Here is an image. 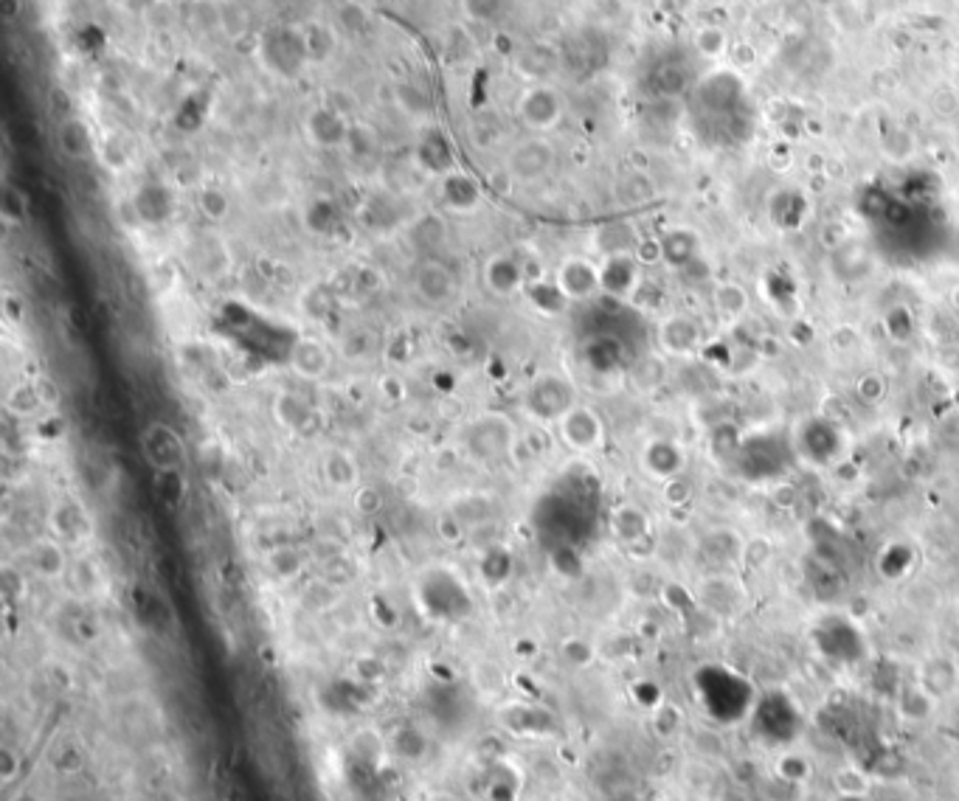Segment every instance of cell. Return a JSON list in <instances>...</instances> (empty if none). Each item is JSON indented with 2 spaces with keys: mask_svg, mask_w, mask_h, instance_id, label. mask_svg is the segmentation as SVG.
<instances>
[{
  "mask_svg": "<svg viewBox=\"0 0 959 801\" xmlns=\"http://www.w3.org/2000/svg\"><path fill=\"white\" fill-rule=\"evenodd\" d=\"M687 116L695 138L712 149L743 147L757 124L749 88L732 71L698 76L687 93Z\"/></svg>",
  "mask_w": 959,
  "mask_h": 801,
  "instance_id": "obj_1",
  "label": "cell"
},
{
  "mask_svg": "<svg viewBox=\"0 0 959 801\" xmlns=\"http://www.w3.org/2000/svg\"><path fill=\"white\" fill-rule=\"evenodd\" d=\"M580 402L577 386L563 371H538L521 394V411L532 425L555 428L563 416Z\"/></svg>",
  "mask_w": 959,
  "mask_h": 801,
  "instance_id": "obj_2",
  "label": "cell"
},
{
  "mask_svg": "<svg viewBox=\"0 0 959 801\" xmlns=\"http://www.w3.org/2000/svg\"><path fill=\"white\" fill-rule=\"evenodd\" d=\"M794 456V442L774 436V433H754L749 439L737 442L729 459L740 475H746L751 481H768V478L785 473Z\"/></svg>",
  "mask_w": 959,
  "mask_h": 801,
  "instance_id": "obj_3",
  "label": "cell"
},
{
  "mask_svg": "<svg viewBox=\"0 0 959 801\" xmlns=\"http://www.w3.org/2000/svg\"><path fill=\"white\" fill-rule=\"evenodd\" d=\"M698 689L706 709L718 720H737L754 709V692L746 678H740L735 669L706 667L698 675Z\"/></svg>",
  "mask_w": 959,
  "mask_h": 801,
  "instance_id": "obj_4",
  "label": "cell"
},
{
  "mask_svg": "<svg viewBox=\"0 0 959 801\" xmlns=\"http://www.w3.org/2000/svg\"><path fill=\"white\" fill-rule=\"evenodd\" d=\"M518 447V428L501 411H484L470 419L465 431V450L476 461H501Z\"/></svg>",
  "mask_w": 959,
  "mask_h": 801,
  "instance_id": "obj_5",
  "label": "cell"
},
{
  "mask_svg": "<svg viewBox=\"0 0 959 801\" xmlns=\"http://www.w3.org/2000/svg\"><path fill=\"white\" fill-rule=\"evenodd\" d=\"M794 450L799 459L816 467H827L844 459L847 453V433L839 422L827 416H810L794 431Z\"/></svg>",
  "mask_w": 959,
  "mask_h": 801,
  "instance_id": "obj_6",
  "label": "cell"
},
{
  "mask_svg": "<svg viewBox=\"0 0 959 801\" xmlns=\"http://www.w3.org/2000/svg\"><path fill=\"white\" fill-rule=\"evenodd\" d=\"M138 453L155 475L189 470V445L169 422H150L138 436Z\"/></svg>",
  "mask_w": 959,
  "mask_h": 801,
  "instance_id": "obj_7",
  "label": "cell"
},
{
  "mask_svg": "<svg viewBox=\"0 0 959 801\" xmlns=\"http://www.w3.org/2000/svg\"><path fill=\"white\" fill-rule=\"evenodd\" d=\"M555 436L560 445L566 447L574 456H594L600 453L605 442H608V425L597 408L577 402L569 414L557 422Z\"/></svg>",
  "mask_w": 959,
  "mask_h": 801,
  "instance_id": "obj_8",
  "label": "cell"
},
{
  "mask_svg": "<svg viewBox=\"0 0 959 801\" xmlns=\"http://www.w3.org/2000/svg\"><path fill=\"white\" fill-rule=\"evenodd\" d=\"M555 166V147L543 138V135H526L518 144H512L507 149V158H504V172L512 183H521V186H532L543 180Z\"/></svg>",
  "mask_w": 959,
  "mask_h": 801,
  "instance_id": "obj_9",
  "label": "cell"
},
{
  "mask_svg": "<svg viewBox=\"0 0 959 801\" xmlns=\"http://www.w3.org/2000/svg\"><path fill=\"white\" fill-rule=\"evenodd\" d=\"M515 116L521 119L529 133H552L566 116V102L552 85H529L515 102Z\"/></svg>",
  "mask_w": 959,
  "mask_h": 801,
  "instance_id": "obj_10",
  "label": "cell"
},
{
  "mask_svg": "<svg viewBox=\"0 0 959 801\" xmlns=\"http://www.w3.org/2000/svg\"><path fill=\"white\" fill-rule=\"evenodd\" d=\"M411 287H414V296L431 310H445L459 296L456 273L436 256H425V259L417 262L414 276H411Z\"/></svg>",
  "mask_w": 959,
  "mask_h": 801,
  "instance_id": "obj_11",
  "label": "cell"
},
{
  "mask_svg": "<svg viewBox=\"0 0 959 801\" xmlns=\"http://www.w3.org/2000/svg\"><path fill=\"white\" fill-rule=\"evenodd\" d=\"M552 282L569 304H588L602 293L600 265L585 256H566L555 267Z\"/></svg>",
  "mask_w": 959,
  "mask_h": 801,
  "instance_id": "obj_12",
  "label": "cell"
},
{
  "mask_svg": "<svg viewBox=\"0 0 959 801\" xmlns=\"http://www.w3.org/2000/svg\"><path fill=\"white\" fill-rule=\"evenodd\" d=\"M481 282L493 298L524 296L526 287H529L526 259L512 251L493 253L481 267Z\"/></svg>",
  "mask_w": 959,
  "mask_h": 801,
  "instance_id": "obj_13",
  "label": "cell"
},
{
  "mask_svg": "<svg viewBox=\"0 0 959 801\" xmlns=\"http://www.w3.org/2000/svg\"><path fill=\"white\" fill-rule=\"evenodd\" d=\"M48 534H54L65 546H79L93 534V518L88 506L74 495H62L48 509Z\"/></svg>",
  "mask_w": 959,
  "mask_h": 801,
  "instance_id": "obj_14",
  "label": "cell"
},
{
  "mask_svg": "<svg viewBox=\"0 0 959 801\" xmlns=\"http://www.w3.org/2000/svg\"><path fill=\"white\" fill-rule=\"evenodd\" d=\"M335 355L327 343L315 335H299L287 352V369L304 383H321L332 371Z\"/></svg>",
  "mask_w": 959,
  "mask_h": 801,
  "instance_id": "obj_15",
  "label": "cell"
},
{
  "mask_svg": "<svg viewBox=\"0 0 959 801\" xmlns=\"http://www.w3.org/2000/svg\"><path fill=\"white\" fill-rule=\"evenodd\" d=\"M704 341L701 327L692 315L675 312L661 318L656 327V346L664 357H687L698 352V346Z\"/></svg>",
  "mask_w": 959,
  "mask_h": 801,
  "instance_id": "obj_16",
  "label": "cell"
},
{
  "mask_svg": "<svg viewBox=\"0 0 959 801\" xmlns=\"http://www.w3.org/2000/svg\"><path fill=\"white\" fill-rule=\"evenodd\" d=\"M352 133V121L341 110H335L330 104H318L307 113L304 119V135L307 141L318 149H338L346 147Z\"/></svg>",
  "mask_w": 959,
  "mask_h": 801,
  "instance_id": "obj_17",
  "label": "cell"
},
{
  "mask_svg": "<svg viewBox=\"0 0 959 801\" xmlns=\"http://www.w3.org/2000/svg\"><path fill=\"white\" fill-rule=\"evenodd\" d=\"M436 189H439V203L448 214L467 217V214H476L484 203L481 183L473 175H467L465 169H453L448 175H442Z\"/></svg>",
  "mask_w": 959,
  "mask_h": 801,
  "instance_id": "obj_18",
  "label": "cell"
},
{
  "mask_svg": "<svg viewBox=\"0 0 959 801\" xmlns=\"http://www.w3.org/2000/svg\"><path fill=\"white\" fill-rule=\"evenodd\" d=\"M602 293L614 301H630L642 287V265L633 253L605 256L600 262Z\"/></svg>",
  "mask_w": 959,
  "mask_h": 801,
  "instance_id": "obj_19",
  "label": "cell"
},
{
  "mask_svg": "<svg viewBox=\"0 0 959 801\" xmlns=\"http://www.w3.org/2000/svg\"><path fill=\"white\" fill-rule=\"evenodd\" d=\"M639 464H642V470H645L650 478H656V481H673L678 475L684 473V467H687V453H684V447L673 442V439H667V436H656V439H650L645 447H642V453H639Z\"/></svg>",
  "mask_w": 959,
  "mask_h": 801,
  "instance_id": "obj_20",
  "label": "cell"
},
{
  "mask_svg": "<svg viewBox=\"0 0 959 801\" xmlns=\"http://www.w3.org/2000/svg\"><path fill=\"white\" fill-rule=\"evenodd\" d=\"M270 416L282 431L304 433L313 428L315 405L299 391L282 388V391H276V397L270 402Z\"/></svg>",
  "mask_w": 959,
  "mask_h": 801,
  "instance_id": "obj_21",
  "label": "cell"
},
{
  "mask_svg": "<svg viewBox=\"0 0 959 801\" xmlns=\"http://www.w3.org/2000/svg\"><path fill=\"white\" fill-rule=\"evenodd\" d=\"M754 723L757 728L763 731L765 737H771V740H777V723L782 728V737L785 742L791 740L796 734V726H799V712H796V706L791 700L785 698V695H768L763 698L754 709Z\"/></svg>",
  "mask_w": 959,
  "mask_h": 801,
  "instance_id": "obj_22",
  "label": "cell"
},
{
  "mask_svg": "<svg viewBox=\"0 0 959 801\" xmlns=\"http://www.w3.org/2000/svg\"><path fill=\"white\" fill-rule=\"evenodd\" d=\"M321 481L335 492H355L360 487V464L346 447H330L318 461Z\"/></svg>",
  "mask_w": 959,
  "mask_h": 801,
  "instance_id": "obj_23",
  "label": "cell"
},
{
  "mask_svg": "<svg viewBox=\"0 0 959 801\" xmlns=\"http://www.w3.org/2000/svg\"><path fill=\"white\" fill-rule=\"evenodd\" d=\"M414 158H417L420 169H425V172L434 175V178H442V175H448L453 169H459L456 158H453V147H450L448 135L442 133L439 127L422 130L417 149H414Z\"/></svg>",
  "mask_w": 959,
  "mask_h": 801,
  "instance_id": "obj_24",
  "label": "cell"
},
{
  "mask_svg": "<svg viewBox=\"0 0 959 801\" xmlns=\"http://www.w3.org/2000/svg\"><path fill=\"white\" fill-rule=\"evenodd\" d=\"M405 239L417 253L434 256L445 242H448V220L439 211H422L414 220L405 223Z\"/></svg>",
  "mask_w": 959,
  "mask_h": 801,
  "instance_id": "obj_25",
  "label": "cell"
},
{
  "mask_svg": "<svg viewBox=\"0 0 959 801\" xmlns=\"http://www.w3.org/2000/svg\"><path fill=\"white\" fill-rule=\"evenodd\" d=\"M29 565H31V571H34L37 577L48 579V582L68 577V571H71V560H68V546H65V543H60V540H57L54 534L37 537V540L31 543V549H29Z\"/></svg>",
  "mask_w": 959,
  "mask_h": 801,
  "instance_id": "obj_26",
  "label": "cell"
},
{
  "mask_svg": "<svg viewBox=\"0 0 959 801\" xmlns=\"http://www.w3.org/2000/svg\"><path fill=\"white\" fill-rule=\"evenodd\" d=\"M57 149H60L62 158L82 164V161H90L96 155L99 144H96V135H93V127L88 121L82 116H68L57 127Z\"/></svg>",
  "mask_w": 959,
  "mask_h": 801,
  "instance_id": "obj_27",
  "label": "cell"
},
{
  "mask_svg": "<svg viewBox=\"0 0 959 801\" xmlns=\"http://www.w3.org/2000/svg\"><path fill=\"white\" fill-rule=\"evenodd\" d=\"M3 408H6V414L15 416V419H37V416L48 414V408H45L43 394H40V386H37V377L34 380H23V383H15V386L6 391V397H3Z\"/></svg>",
  "mask_w": 959,
  "mask_h": 801,
  "instance_id": "obj_28",
  "label": "cell"
},
{
  "mask_svg": "<svg viewBox=\"0 0 959 801\" xmlns=\"http://www.w3.org/2000/svg\"><path fill=\"white\" fill-rule=\"evenodd\" d=\"M611 532L619 543L625 546H636L642 543L647 534H650V518L642 506L636 504H622L611 512Z\"/></svg>",
  "mask_w": 959,
  "mask_h": 801,
  "instance_id": "obj_29",
  "label": "cell"
},
{
  "mask_svg": "<svg viewBox=\"0 0 959 801\" xmlns=\"http://www.w3.org/2000/svg\"><path fill=\"white\" fill-rule=\"evenodd\" d=\"M501 726L512 731V734H540L546 728H552V717L543 712L540 706H529V703H510L504 712H501Z\"/></svg>",
  "mask_w": 959,
  "mask_h": 801,
  "instance_id": "obj_30",
  "label": "cell"
},
{
  "mask_svg": "<svg viewBox=\"0 0 959 801\" xmlns=\"http://www.w3.org/2000/svg\"><path fill=\"white\" fill-rule=\"evenodd\" d=\"M301 45L307 62H327L338 48V31L327 23H310L301 31Z\"/></svg>",
  "mask_w": 959,
  "mask_h": 801,
  "instance_id": "obj_31",
  "label": "cell"
},
{
  "mask_svg": "<svg viewBox=\"0 0 959 801\" xmlns=\"http://www.w3.org/2000/svg\"><path fill=\"white\" fill-rule=\"evenodd\" d=\"M29 194L15 183H3L0 189V223L6 228H26L29 223Z\"/></svg>",
  "mask_w": 959,
  "mask_h": 801,
  "instance_id": "obj_32",
  "label": "cell"
},
{
  "mask_svg": "<svg viewBox=\"0 0 959 801\" xmlns=\"http://www.w3.org/2000/svg\"><path fill=\"white\" fill-rule=\"evenodd\" d=\"M265 568H268L270 577H276L279 582H290L304 571V554L296 546H273L265 554Z\"/></svg>",
  "mask_w": 959,
  "mask_h": 801,
  "instance_id": "obj_33",
  "label": "cell"
},
{
  "mask_svg": "<svg viewBox=\"0 0 959 801\" xmlns=\"http://www.w3.org/2000/svg\"><path fill=\"white\" fill-rule=\"evenodd\" d=\"M195 206L197 211L209 220V223L220 225L225 223V220H228V214H231V197H228L225 189L209 183V186H200V189H197Z\"/></svg>",
  "mask_w": 959,
  "mask_h": 801,
  "instance_id": "obj_34",
  "label": "cell"
},
{
  "mask_svg": "<svg viewBox=\"0 0 959 801\" xmlns=\"http://www.w3.org/2000/svg\"><path fill=\"white\" fill-rule=\"evenodd\" d=\"M338 220H341V214H338V206L332 203L330 197H315V200H310L307 211H304V225L318 237L332 234Z\"/></svg>",
  "mask_w": 959,
  "mask_h": 801,
  "instance_id": "obj_35",
  "label": "cell"
},
{
  "mask_svg": "<svg viewBox=\"0 0 959 801\" xmlns=\"http://www.w3.org/2000/svg\"><path fill=\"white\" fill-rule=\"evenodd\" d=\"M597 248L602 251V256L633 253V248H636V237H633V231H630L628 225H622V223L605 225L600 234H597Z\"/></svg>",
  "mask_w": 959,
  "mask_h": 801,
  "instance_id": "obj_36",
  "label": "cell"
},
{
  "mask_svg": "<svg viewBox=\"0 0 959 801\" xmlns=\"http://www.w3.org/2000/svg\"><path fill=\"white\" fill-rule=\"evenodd\" d=\"M557 653H560V661L571 669H585L597 661V647L580 636L563 638L560 647H557Z\"/></svg>",
  "mask_w": 959,
  "mask_h": 801,
  "instance_id": "obj_37",
  "label": "cell"
},
{
  "mask_svg": "<svg viewBox=\"0 0 959 801\" xmlns=\"http://www.w3.org/2000/svg\"><path fill=\"white\" fill-rule=\"evenodd\" d=\"M664 377H667V366H664V355H645L633 371H630V380H633V386L642 388V391H650V388H659L664 383Z\"/></svg>",
  "mask_w": 959,
  "mask_h": 801,
  "instance_id": "obj_38",
  "label": "cell"
},
{
  "mask_svg": "<svg viewBox=\"0 0 959 801\" xmlns=\"http://www.w3.org/2000/svg\"><path fill=\"white\" fill-rule=\"evenodd\" d=\"M479 571L487 585H501V582H507L512 574V557L504 549L493 546V549L481 557Z\"/></svg>",
  "mask_w": 959,
  "mask_h": 801,
  "instance_id": "obj_39",
  "label": "cell"
},
{
  "mask_svg": "<svg viewBox=\"0 0 959 801\" xmlns=\"http://www.w3.org/2000/svg\"><path fill=\"white\" fill-rule=\"evenodd\" d=\"M397 104L403 107V113H408L411 119L431 116V96H428L420 85H414V82H405V85L397 88Z\"/></svg>",
  "mask_w": 959,
  "mask_h": 801,
  "instance_id": "obj_40",
  "label": "cell"
},
{
  "mask_svg": "<svg viewBox=\"0 0 959 801\" xmlns=\"http://www.w3.org/2000/svg\"><path fill=\"white\" fill-rule=\"evenodd\" d=\"M715 307L723 318H740L746 307H749V296L743 293V287H737V284H723L718 287V293H715Z\"/></svg>",
  "mask_w": 959,
  "mask_h": 801,
  "instance_id": "obj_41",
  "label": "cell"
},
{
  "mask_svg": "<svg viewBox=\"0 0 959 801\" xmlns=\"http://www.w3.org/2000/svg\"><path fill=\"white\" fill-rule=\"evenodd\" d=\"M692 251H695V245H692V237L687 231H673L670 237L661 239V256L675 267L687 265L692 259Z\"/></svg>",
  "mask_w": 959,
  "mask_h": 801,
  "instance_id": "obj_42",
  "label": "cell"
},
{
  "mask_svg": "<svg viewBox=\"0 0 959 801\" xmlns=\"http://www.w3.org/2000/svg\"><path fill=\"white\" fill-rule=\"evenodd\" d=\"M931 706H934V700H931V692L926 686H912V689H906L903 698H900V712L906 714L909 720L929 717Z\"/></svg>",
  "mask_w": 959,
  "mask_h": 801,
  "instance_id": "obj_43",
  "label": "cell"
},
{
  "mask_svg": "<svg viewBox=\"0 0 959 801\" xmlns=\"http://www.w3.org/2000/svg\"><path fill=\"white\" fill-rule=\"evenodd\" d=\"M774 773L785 779V782H794V785H802V782H808L810 776V762L805 757H799V754H782L777 759V765H774Z\"/></svg>",
  "mask_w": 959,
  "mask_h": 801,
  "instance_id": "obj_44",
  "label": "cell"
},
{
  "mask_svg": "<svg viewBox=\"0 0 959 801\" xmlns=\"http://www.w3.org/2000/svg\"><path fill=\"white\" fill-rule=\"evenodd\" d=\"M155 490L169 506L180 504L186 498V473H158L155 475Z\"/></svg>",
  "mask_w": 959,
  "mask_h": 801,
  "instance_id": "obj_45",
  "label": "cell"
},
{
  "mask_svg": "<svg viewBox=\"0 0 959 801\" xmlns=\"http://www.w3.org/2000/svg\"><path fill=\"white\" fill-rule=\"evenodd\" d=\"M912 563H915V554L906 549V546H889V549L884 551V557H881V571H884L886 577L898 579L912 568Z\"/></svg>",
  "mask_w": 959,
  "mask_h": 801,
  "instance_id": "obj_46",
  "label": "cell"
},
{
  "mask_svg": "<svg viewBox=\"0 0 959 801\" xmlns=\"http://www.w3.org/2000/svg\"><path fill=\"white\" fill-rule=\"evenodd\" d=\"M504 0H462V15L470 23H493L501 15Z\"/></svg>",
  "mask_w": 959,
  "mask_h": 801,
  "instance_id": "obj_47",
  "label": "cell"
},
{
  "mask_svg": "<svg viewBox=\"0 0 959 801\" xmlns=\"http://www.w3.org/2000/svg\"><path fill=\"white\" fill-rule=\"evenodd\" d=\"M833 787H836V793H870V779L861 771L847 768V771L836 773Z\"/></svg>",
  "mask_w": 959,
  "mask_h": 801,
  "instance_id": "obj_48",
  "label": "cell"
},
{
  "mask_svg": "<svg viewBox=\"0 0 959 801\" xmlns=\"http://www.w3.org/2000/svg\"><path fill=\"white\" fill-rule=\"evenodd\" d=\"M498 138H501V127L493 124V121L481 119L470 124V141H473L476 147L481 149L495 147V144H498Z\"/></svg>",
  "mask_w": 959,
  "mask_h": 801,
  "instance_id": "obj_49",
  "label": "cell"
},
{
  "mask_svg": "<svg viewBox=\"0 0 959 801\" xmlns=\"http://www.w3.org/2000/svg\"><path fill=\"white\" fill-rule=\"evenodd\" d=\"M366 26V12H363V3H355V0H349L344 9H341V29L352 31V34H358Z\"/></svg>",
  "mask_w": 959,
  "mask_h": 801,
  "instance_id": "obj_50",
  "label": "cell"
},
{
  "mask_svg": "<svg viewBox=\"0 0 959 801\" xmlns=\"http://www.w3.org/2000/svg\"><path fill=\"white\" fill-rule=\"evenodd\" d=\"M352 495H355V509H358L360 515H375L377 509L383 506V498H380V492H377L375 487H363V484H360Z\"/></svg>",
  "mask_w": 959,
  "mask_h": 801,
  "instance_id": "obj_51",
  "label": "cell"
},
{
  "mask_svg": "<svg viewBox=\"0 0 959 801\" xmlns=\"http://www.w3.org/2000/svg\"><path fill=\"white\" fill-rule=\"evenodd\" d=\"M487 799L490 801H515L518 799V787L510 779H504L501 773H495L487 787Z\"/></svg>",
  "mask_w": 959,
  "mask_h": 801,
  "instance_id": "obj_52",
  "label": "cell"
},
{
  "mask_svg": "<svg viewBox=\"0 0 959 801\" xmlns=\"http://www.w3.org/2000/svg\"><path fill=\"white\" fill-rule=\"evenodd\" d=\"M439 534H442V540H445V543H459V540L467 534V526L448 509V512L439 518Z\"/></svg>",
  "mask_w": 959,
  "mask_h": 801,
  "instance_id": "obj_53",
  "label": "cell"
},
{
  "mask_svg": "<svg viewBox=\"0 0 959 801\" xmlns=\"http://www.w3.org/2000/svg\"><path fill=\"white\" fill-rule=\"evenodd\" d=\"M656 726H659L661 734H673L675 728L681 726V714L675 712L673 706L661 703V706H656Z\"/></svg>",
  "mask_w": 959,
  "mask_h": 801,
  "instance_id": "obj_54",
  "label": "cell"
},
{
  "mask_svg": "<svg viewBox=\"0 0 959 801\" xmlns=\"http://www.w3.org/2000/svg\"><path fill=\"white\" fill-rule=\"evenodd\" d=\"M3 310H6V321H12V324H23L26 321V301L17 296L3 298Z\"/></svg>",
  "mask_w": 959,
  "mask_h": 801,
  "instance_id": "obj_55",
  "label": "cell"
},
{
  "mask_svg": "<svg viewBox=\"0 0 959 801\" xmlns=\"http://www.w3.org/2000/svg\"><path fill=\"white\" fill-rule=\"evenodd\" d=\"M17 768H20V762H17L15 751H0V773H3V779L9 782V779H15Z\"/></svg>",
  "mask_w": 959,
  "mask_h": 801,
  "instance_id": "obj_56",
  "label": "cell"
},
{
  "mask_svg": "<svg viewBox=\"0 0 959 801\" xmlns=\"http://www.w3.org/2000/svg\"><path fill=\"white\" fill-rule=\"evenodd\" d=\"M20 15H23V0H0V17L6 23H15Z\"/></svg>",
  "mask_w": 959,
  "mask_h": 801,
  "instance_id": "obj_57",
  "label": "cell"
},
{
  "mask_svg": "<svg viewBox=\"0 0 959 801\" xmlns=\"http://www.w3.org/2000/svg\"><path fill=\"white\" fill-rule=\"evenodd\" d=\"M833 801H870L867 793H836Z\"/></svg>",
  "mask_w": 959,
  "mask_h": 801,
  "instance_id": "obj_58",
  "label": "cell"
},
{
  "mask_svg": "<svg viewBox=\"0 0 959 801\" xmlns=\"http://www.w3.org/2000/svg\"><path fill=\"white\" fill-rule=\"evenodd\" d=\"M951 304H954V307L959 310V290H954V293H951Z\"/></svg>",
  "mask_w": 959,
  "mask_h": 801,
  "instance_id": "obj_59",
  "label": "cell"
},
{
  "mask_svg": "<svg viewBox=\"0 0 959 801\" xmlns=\"http://www.w3.org/2000/svg\"><path fill=\"white\" fill-rule=\"evenodd\" d=\"M619 801H625V799H619Z\"/></svg>",
  "mask_w": 959,
  "mask_h": 801,
  "instance_id": "obj_60",
  "label": "cell"
}]
</instances>
